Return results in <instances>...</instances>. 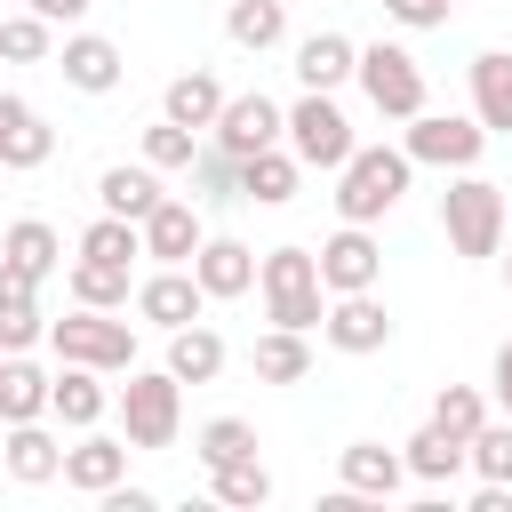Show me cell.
<instances>
[{
    "mask_svg": "<svg viewBox=\"0 0 512 512\" xmlns=\"http://www.w3.org/2000/svg\"><path fill=\"white\" fill-rule=\"evenodd\" d=\"M8 472H16V480H56V472H64V448L24 416V424L8 432Z\"/></svg>",
    "mask_w": 512,
    "mask_h": 512,
    "instance_id": "21",
    "label": "cell"
},
{
    "mask_svg": "<svg viewBox=\"0 0 512 512\" xmlns=\"http://www.w3.org/2000/svg\"><path fill=\"white\" fill-rule=\"evenodd\" d=\"M104 504H112V512H152V496H144V488H120V480L104 488Z\"/></svg>",
    "mask_w": 512,
    "mask_h": 512,
    "instance_id": "41",
    "label": "cell"
},
{
    "mask_svg": "<svg viewBox=\"0 0 512 512\" xmlns=\"http://www.w3.org/2000/svg\"><path fill=\"white\" fill-rule=\"evenodd\" d=\"M352 64H360V48H352L344 32H312V40L296 48V72H304V88H336Z\"/></svg>",
    "mask_w": 512,
    "mask_h": 512,
    "instance_id": "17",
    "label": "cell"
},
{
    "mask_svg": "<svg viewBox=\"0 0 512 512\" xmlns=\"http://www.w3.org/2000/svg\"><path fill=\"white\" fill-rule=\"evenodd\" d=\"M288 136H296V160H312V168H344L352 160V120L328 104V88H312L288 112Z\"/></svg>",
    "mask_w": 512,
    "mask_h": 512,
    "instance_id": "6",
    "label": "cell"
},
{
    "mask_svg": "<svg viewBox=\"0 0 512 512\" xmlns=\"http://www.w3.org/2000/svg\"><path fill=\"white\" fill-rule=\"evenodd\" d=\"M256 448V432L240 424V416H216V424H200V456H208V472L216 464H232V456H248Z\"/></svg>",
    "mask_w": 512,
    "mask_h": 512,
    "instance_id": "36",
    "label": "cell"
},
{
    "mask_svg": "<svg viewBox=\"0 0 512 512\" xmlns=\"http://www.w3.org/2000/svg\"><path fill=\"white\" fill-rule=\"evenodd\" d=\"M48 408H56L64 424H96V416H104V384L72 368V376H56V384H48Z\"/></svg>",
    "mask_w": 512,
    "mask_h": 512,
    "instance_id": "31",
    "label": "cell"
},
{
    "mask_svg": "<svg viewBox=\"0 0 512 512\" xmlns=\"http://www.w3.org/2000/svg\"><path fill=\"white\" fill-rule=\"evenodd\" d=\"M384 8H392L400 24H440V16H448V0H384Z\"/></svg>",
    "mask_w": 512,
    "mask_h": 512,
    "instance_id": "40",
    "label": "cell"
},
{
    "mask_svg": "<svg viewBox=\"0 0 512 512\" xmlns=\"http://www.w3.org/2000/svg\"><path fill=\"white\" fill-rule=\"evenodd\" d=\"M192 272H200L208 296H240V288L256 280V256H248L240 240H200V248H192Z\"/></svg>",
    "mask_w": 512,
    "mask_h": 512,
    "instance_id": "13",
    "label": "cell"
},
{
    "mask_svg": "<svg viewBox=\"0 0 512 512\" xmlns=\"http://www.w3.org/2000/svg\"><path fill=\"white\" fill-rule=\"evenodd\" d=\"M0 168H8V160H0Z\"/></svg>",
    "mask_w": 512,
    "mask_h": 512,
    "instance_id": "44",
    "label": "cell"
},
{
    "mask_svg": "<svg viewBox=\"0 0 512 512\" xmlns=\"http://www.w3.org/2000/svg\"><path fill=\"white\" fill-rule=\"evenodd\" d=\"M96 192H104V208H112V216H128V224H144V216L160 208V184H152L144 168H104V184H96Z\"/></svg>",
    "mask_w": 512,
    "mask_h": 512,
    "instance_id": "25",
    "label": "cell"
},
{
    "mask_svg": "<svg viewBox=\"0 0 512 512\" xmlns=\"http://www.w3.org/2000/svg\"><path fill=\"white\" fill-rule=\"evenodd\" d=\"M72 296H80V304H120V296H128V264L80 256V264H72Z\"/></svg>",
    "mask_w": 512,
    "mask_h": 512,
    "instance_id": "29",
    "label": "cell"
},
{
    "mask_svg": "<svg viewBox=\"0 0 512 512\" xmlns=\"http://www.w3.org/2000/svg\"><path fill=\"white\" fill-rule=\"evenodd\" d=\"M432 424H440V432H456V440H472V432L488 424V408H480V392H464V384H448V392L432 400Z\"/></svg>",
    "mask_w": 512,
    "mask_h": 512,
    "instance_id": "35",
    "label": "cell"
},
{
    "mask_svg": "<svg viewBox=\"0 0 512 512\" xmlns=\"http://www.w3.org/2000/svg\"><path fill=\"white\" fill-rule=\"evenodd\" d=\"M216 496H224V504H264V496H272V472L256 464V448L232 456V464H216Z\"/></svg>",
    "mask_w": 512,
    "mask_h": 512,
    "instance_id": "32",
    "label": "cell"
},
{
    "mask_svg": "<svg viewBox=\"0 0 512 512\" xmlns=\"http://www.w3.org/2000/svg\"><path fill=\"white\" fill-rule=\"evenodd\" d=\"M384 328H392V320H384V304H376L368 288H352V296L328 312V344H344V352H376Z\"/></svg>",
    "mask_w": 512,
    "mask_h": 512,
    "instance_id": "14",
    "label": "cell"
},
{
    "mask_svg": "<svg viewBox=\"0 0 512 512\" xmlns=\"http://www.w3.org/2000/svg\"><path fill=\"white\" fill-rule=\"evenodd\" d=\"M0 256H8L16 272H32V280H48V272H56V232H48L40 216H24V224H8V240H0Z\"/></svg>",
    "mask_w": 512,
    "mask_h": 512,
    "instance_id": "26",
    "label": "cell"
},
{
    "mask_svg": "<svg viewBox=\"0 0 512 512\" xmlns=\"http://www.w3.org/2000/svg\"><path fill=\"white\" fill-rule=\"evenodd\" d=\"M256 288H264L272 328H312V320H328V312H320V256H304V248H272L264 272H256Z\"/></svg>",
    "mask_w": 512,
    "mask_h": 512,
    "instance_id": "1",
    "label": "cell"
},
{
    "mask_svg": "<svg viewBox=\"0 0 512 512\" xmlns=\"http://www.w3.org/2000/svg\"><path fill=\"white\" fill-rule=\"evenodd\" d=\"M368 280H376V240H368L360 224H344V232L320 248V288L352 296V288H368Z\"/></svg>",
    "mask_w": 512,
    "mask_h": 512,
    "instance_id": "10",
    "label": "cell"
},
{
    "mask_svg": "<svg viewBox=\"0 0 512 512\" xmlns=\"http://www.w3.org/2000/svg\"><path fill=\"white\" fill-rule=\"evenodd\" d=\"M144 248H152V256H192V248H200V216H192L184 200H160V208L144 216Z\"/></svg>",
    "mask_w": 512,
    "mask_h": 512,
    "instance_id": "20",
    "label": "cell"
},
{
    "mask_svg": "<svg viewBox=\"0 0 512 512\" xmlns=\"http://www.w3.org/2000/svg\"><path fill=\"white\" fill-rule=\"evenodd\" d=\"M120 464H128V448H120V440H80V448H64V480H72V488H88V496H104V488L120 480Z\"/></svg>",
    "mask_w": 512,
    "mask_h": 512,
    "instance_id": "19",
    "label": "cell"
},
{
    "mask_svg": "<svg viewBox=\"0 0 512 512\" xmlns=\"http://www.w3.org/2000/svg\"><path fill=\"white\" fill-rule=\"evenodd\" d=\"M480 136L488 128H472V120H448V112H416V128H408V160H448V168H464L472 152H480Z\"/></svg>",
    "mask_w": 512,
    "mask_h": 512,
    "instance_id": "9",
    "label": "cell"
},
{
    "mask_svg": "<svg viewBox=\"0 0 512 512\" xmlns=\"http://www.w3.org/2000/svg\"><path fill=\"white\" fill-rule=\"evenodd\" d=\"M224 24H232L240 48H272V40H280V0H232Z\"/></svg>",
    "mask_w": 512,
    "mask_h": 512,
    "instance_id": "34",
    "label": "cell"
},
{
    "mask_svg": "<svg viewBox=\"0 0 512 512\" xmlns=\"http://www.w3.org/2000/svg\"><path fill=\"white\" fill-rule=\"evenodd\" d=\"M352 72H360V88L376 96V112H392V120H416V112H424V72H416L408 48H384V40H376V48H360Z\"/></svg>",
    "mask_w": 512,
    "mask_h": 512,
    "instance_id": "4",
    "label": "cell"
},
{
    "mask_svg": "<svg viewBox=\"0 0 512 512\" xmlns=\"http://www.w3.org/2000/svg\"><path fill=\"white\" fill-rule=\"evenodd\" d=\"M48 384H56V376H40L32 360H0V416H8V424L40 416V408H48Z\"/></svg>",
    "mask_w": 512,
    "mask_h": 512,
    "instance_id": "23",
    "label": "cell"
},
{
    "mask_svg": "<svg viewBox=\"0 0 512 512\" xmlns=\"http://www.w3.org/2000/svg\"><path fill=\"white\" fill-rule=\"evenodd\" d=\"M200 272H160V280H144L136 288V312L144 320H160V328H192V312H200Z\"/></svg>",
    "mask_w": 512,
    "mask_h": 512,
    "instance_id": "11",
    "label": "cell"
},
{
    "mask_svg": "<svg viewBox=\"0 0 512 512\" xmlns=\"http://www.w3.org/2000/svg\"><path fill=\"white\" fill-rule=\"evenodd\" d=\"M0 56H48V16L32 8V16H0Z\"/></svg>",
    "mask_w": 512,
    "mask_h": 512,
    "instance_id": "37",
    "label": "cell"
},
{
    "mask_svg": "<svg viewBox=\"0 0 512 512\" xmlns=\"http://www.w3.org/2000/svg\"><path fill=\"white\" fill-rule=\"evenodd\" d=\"M464 456H472V440H456V432H440V424H424V432L408 440V472H416V480H448Z\"/></svg>",
    "mask_w": 512,
    "mask_h": 512,
    "instance_id": "27",
    "label": "cell"
},
{
    "mask_svg": "<svg viewBox=\"0 0 512 512\" xmlns=\"http://www.w3.org/2000/svg\"><path fill=\"white\" fill-rule=\"evenodd\" d=\"M120 424H128V440L136 448H168L176 440V368L168 376H128L120 384Z\"/></svg>",
    "mask_w": 512,
    "mask_h": 512,
    "instance_id": "5",
    "label": "cell"
},
{
    "mask_svg": "<svg viewBox=\"0 0 512 512\" xmlns=\"http://www.w3.org/2000/svg\"><path fill=\"white\" fill-rule=\"evenodd\" d=\"M48 144H56V136L40 128V112H32L24 96H0V160H8V168H40Z\"/></svg>",
    "mask_w": 512,
    "mask_h": 512,
    "instance_id": "12",
    "label": "cell"
},
{
    "mask_svg": "<svg viewBox=\"0 0 512 512\" xmlns=\"http://www.w3.org/2000/svg\"><path fill=\"white\" fill-rule=\"evenodd\" d=\"M168 368H176V384H208V376L224 368V344H216L208 328H176V352H168Z\"/></svg>",
    "mask_w": 512,
    "mask_h": 512,
    "instance_id": "28",
    "label": "cell"
},
{
    "mask_svg": "<svg viewBox=\"0 0 512 512\" xmlns=\"http://www.w3.org/2000/svg\"><path fill=\"white\" fill-rule=\"evenodd\" d=\"M472 104H480V128H512V56H472Z\"/></svg>",
    "mask_w": 512,
    "mask_h": 512,
    "instance_id": "16",
    "label": "cell"
},
{
    "mask_svg": "<svg viewBox=\"0 0 512 512\" xmlns=\"http://www.w3.org/2000/svg\"><path fill=\"white\" fill-rule=\"evenodd\" d=\"M216 128H224V144H232V152L248 160V152H264V144H272V136L288 128V112H280L272 96H232V104L216 112Z\"/></svg>",
    "mask_w": 512,
    "mask_h": 512,
    "instance_id": "8",
    "label": "cell"
},
{
    "mask_svg": "<svg viewBox=\"0 0 512 512\" xmlns=\"http://www.w3.org/2000/svg\"><path fill=\"white\" fill-rule=\"evenodd\" d=\"M256 376L296 384V376H304V328H272V336H256Z\"/></svg>",
    "mask_w": 512,
    "mask_h": 512,
    "instance_id": "30",
    "label": "cell"
},
{
    "mask_svg": "<svg viewBox=\"0 0 512 512\" xmlns=\"http://www.w3.org/2000/svg\"><path fill=\"white\" fill-rule=\"evenodd\" d=\"M496 392H504V408H512V344L496 352Z\"/></svg>",
    "mask_w": 512,
    "mask_h": 512,
    "instance_id": "42",
    "label": "cell"
},
{
    "mask_svg": "<svg viewBox=\"0 0 512 512\" xmlns=\"http://www.w3.org/2000/svg\"><path fill=\"white\" fill-rule=\"evenodd\" d=\"M144 160H160V168H192V128H184V120H160V128L144 136Z\"/></svg>",
    "mask_w": 512,
    "mask_h": 512,
    "instance_id": "39",
    "label": "cell"
},
{
    "mask_svg": "<svg viewBox=\"0 0 512 512\" xmlns=\"http://www.w3.org/2000/svg\"><path fill=\"white\" fill-rule=\"evenodd\" d=\"M64 80H72V88H88V96H96V88H112V80H120V48H112V40H96V32L64 40Z\"/></svg>",
    "mask_w": 512,
    "mask_h": 512,
    "instance_id": "18",
    "label": "cell"
},
{
    "mask_svg": "<svg viewBox=\"0 0 512 512\" xmlns=\"http://www.w3.org/2000/svg\"><path fill=\"white\" fill-rule=\"evenodd\" d=\"M56 352L80 360V368H128V320L72 312V320H56Z\"/></svg>",
    "mask_w": 512,
    "mask_h": 512,
    "instance_id": "7",
    "label": "cell"
},
{
    "mask_svg": "<svg viewBox=\"0 0 512 512\" xmlns=\"http://www.w3.org/2000/svg\"><path fill=\"white\" fill-rule=\"evenodd\" d=\"M224 112V88L208 80V72H176L168 80V120H184V128H208Z\"/></svg>",
    "mask_w": 512,
    "mask_h": 512,
    "instance_id": "24",
    "label": "cell"
},
{
    "mask_svg": "<svg viewBox=\"0 0 512 512\" xmlns=\"http://www.w3.org/2000/svg\"><path fill=\"white\" fill-rule=\"evenodd\" d=\"M40 336V304H32V272L0 264V352H24Z\"/></svg>",
    "mask_w": 512,
    "mask_h": 512,
    "instance_id": "15",
    "label": "cell"
},
{
    "mask_svg": "<svg viewBox=\"0 0 512 512\" xmlns=\"http://www.w3.org/2000/svg\"><path fill=\"white\" fill-rule=\"evenodd\" d=\"M344 480H352L360 496H392V488H400V456H392L384 440H352V448H344Z\"/></svg>",
    "mask_w": 512,
    "mask_h": 512,
    "instance_id": "22",
    "label": "cell"
},
{
    "mask_svg": "<svg viewBox=\"0 0 512 512\" xmlns=\"http://www.w3.org/2000/svg\"><path fill=\"white\" fill-rule=\"evenodd\" d=\"M32 8H40V16H80L88 0H32Z\"/></svg>",
    "mask_w": 512,
    "mask_h": 512,
    "instance_id": "43",
    "label": "cell"
},
{
    "mask_svg": "<svg viewBox=\"0 0 512 512\" xmlns=\"http://www.w3.org/2000/svg\"><path fill=\"white\" fill-rule=\"evenodd\" d=\"M472 464H480L488 480H512V424H480V432H472Z\"/></svg>",
    "mask_w": 512,
    "mask_h": 512,
    "instance_id": "38",
    "label": "cell"
},
{
    "mask_svg": "<svg viewBox=\"0 0 512 512\" xmlns=\"http://www.w3.org/2000/svg\"><path fill=\"white\" fill-rule=\"evenodd\" d=\"M440 224H448V240H456L464 256H496V240H504V192H496L488 176H464V184H448Z\"/></svg>",
    "mask_w": 512,
    "mask_h": 512,
    "instance_id": "3",
    "label": "cell"
},
{
    "mask_svg": "<svg viewBox=\"0 0 512 512\" xmlns=\"http://www.w3.org/2000/svg\"><path fill=\"white\" fill-rule=\"evenodd\" d=\"M408 192V152H352L344 160V184H336V208L352 216V224H368V216H384L392 200Z\"/></svg>",
    "mask_w": 512,
    "mask_h": 512,
    "instance_id": "2",
    "label": "cell"
},
{
    "mask_svg": "<svg viewBox=\"0 0 512 512\" xmlns=\"http://www.w3.org/2000/svg\"><path fill=\"white\" fill-rule=\"evenodd\" d=\"M288 192H296V160L272 152V144L248 152V200H288Z\"/></svg>",
    "mask_w": 512,
    "mask_h": 512,
    "instance_id": "33",
    "label": "cell"
}]
</instances>
